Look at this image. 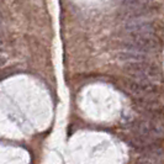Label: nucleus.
Segmentation results:
<instances>
[{
	"label": "nucleus",
	"instance_id": "f257e3e1",
	"mask_svg": "<svg viewBox=\"0 0 164 164\" xmlns=\"http://www.w3.org/2000/svg\"><path fill=\"white\" fill-rule=\"evenodd\" d=\"M126 73L132 78L131 80L138 81V83H149V84L159 85V83L163 79L158 68L146 62L128 64L126 68Z\"/></svg>",
	"mask_w": 164,
	"mask_h": 164
},
{
	"label": "nucleus",
	"instance_id": "f03ea898",
	"mask_svg": "<svg viewBox=\"0 0 164 164\" xmlns=\"http://www.w3.org/2000/svg\"><path fill=\"white\" fill-rule=\"evenodd\" d=\"M125 45L127 49L141 52L144 54L146 52L157 51L159 48V42L149 35H131V37L126 41Z\"/></svg>",
	"mask_w": 164,
	"mask_h": 164
},
{
	"label": "nucleus",
	"instance_id": "7ed1b4c3",
	"mask_svg": "<svg viewBox=\"0 0 164 164\" xmlns=\"http://www.w3.org/2000/svg\"><path fill=\"white\" fill-rule=\"evenodd\" d=\"M137 164H164V149L159 146V142L144 148Z\"/></svg>",
	"mask_w": 164,
	"mask_h": 164
},
{
	"label": "nucleus",
	"instance_id": "20e7f679",
	"mask_svg": "<svg viewBox=\"0 0 164 164\" xmlns=\"http://www.w3.org/2000/svg\"><path fill=\"white\" fill-rule=\"evenodd\" d=\"M126 31L131 35H151L153 32V25L147 20L132 19L126 25Z\"/></svg>",
	"mask_w": 164,
	"mask_h": 164
},
{
	"label": "nucleus",
	"instance_id": "39448f33",
	"mask_svg": "<svg viewBox=\"0 0 164 164\" xmlns=\"http://www.w3.org/2000/svg\"><path fill=\"white\" fill-rule=\"evenodd\" d=\"M147 56L144 53L136 52L131 49H126L125 52L120 53V59L125 62H131V63H143L146 61Z\"/></svg>",
	"mask_w": 164,
	"mask_h": 164
},
{
	"label": "nucleus",
	"instance_id": "423d86ee",
	"mask_svg": "<svg viewBox=\"0 0 164 164\" xmlns=\"http://www.w3.org/2000/svg\"><path fill=\"white\" fill-rule=\"evenodd\" d=\"M6 57L5 56H0V67H4L6 64Z\"/></svg>",
	"mask_w": 164,
	"mask_h": 164
},
{
	"label": "nucleus",
	"instance_id": "0eeeda50",
	"mask_svg": "<svg viewBox=\"0 0 164 164\" xmlns=\"http://www.w3.org/2000/svg\"><path fill=\"white\" fill-rule=\"evenodd\" d=\"M0 45H2V46L4 45V39H3V35L2 33H0Z\"/></svg>",
	"mask_w": 164,
	"mask_h": 164
},
{
	"label": "nucleus",
	"instance_id": "6e6552de",
	"mask_svg": "<svg viewBox=\"0 0 164 164\" xmlns=\"http://www.w3.org/2000/svg\"><path fill=\"white\" fill-rule=\"evenodd\" d=\"M2 48H3V46H2V45H0V49H2Z\"/></svg>",
	"mask_w": 164,
	"mask_h": 164
}]
</instances>
